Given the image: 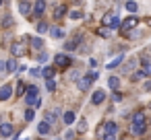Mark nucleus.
Masks as SVG:
<instances>
[{"mask_svg": "<svg viewBox=\"0 0 151 140\" xmlns=\"http://www.w3.org/2000/svg\"><path fill=\"white\" fill-rule=\"evenodd\" d=\"M31 11H33V15H35V17H42V15L46 13V0H37V2L33 4V9H31Z\"/></svg>", "mask_w": 151, "mask_h": 140, "instance_id": "8", "label": "nucleus"}, {"mask_svg": "<svg viewBox=\"0 0 151 140\" xmlns=\"http://www.w3.org/2000/svg\"><path fill=\"white\" fill-rule=\"evenodd\" d=\"M137 124H145V113L143 111H134L132 113V126H137Z\"/></svg>", "mask_w": 151, "mask_h": 140, "instance_id": "13", "label": "nucleus"}, {"mask_svg": "<svg viewBox=\"0 0 151 140\" xmlns=\"http://www.w3.org/2000/svg\"><path fill=\"white\" fill-rule=\"evenodd\" d=\"M97 76H99V74H97L95 70H91V72H87V76H85V78H89V80L93 82V80H97Z\"/></svg>", "mask_w": 151, "mask_h": 140, "instance_id": "34", "label": "nucleus"}, {"mask_svg": "<svg viewBox=\"0 0 151 140\" xmlns=\"http://www.w3.org/2000/svg\"><path fill=\"white\" fill-rule=\"evenodd\" d=\"M56 117H58V109H56V111H50V113H46V122H48L50 126L56 122Z\"/></svg>", "mask_w": 151, "mask_h": 140, "instance_id": "21", "label": "nucleus"}, {"mask_svg": "<svg viewBox=\"0 0 151 140\" xmlns=\"http://www.w3.org/2000/svg\"><path fill=\"white\" fill-rule=\"evenodd\" d=\"M31 4L27 2V0H21V2H19V11H21V15H25V17H29V13H31Z\"/></svg>", "mask_w": 151, "mask_h": 140, "instance_id": "10", "label": "nucleus"}, {"mask_svg": "<svg viewBox=\"0 0 151 140\" xmlns=\"http://www.w3.org/2000/svg\"><path fill=\"white\" fill-rule=\"evenodd\" d=\"M2 2H4V0H0V6H2Z\"/></svg>", "mask_w": 151, "mask_h": 140, "instance_id": "46", "label": "nucleus"}, {"mask_svg": "<svg viewBox=\"0 0 151 140\" xmlns=\"http://www.w3.org/2000/svg\"><path fill=\"white\" fill-rule=\"evenodd\" d=\"M141 70H143L145 74H149V76H151V64H149L147 60H143V68H141Z\"/></svg>", "mask_w": 151, "mask_h": 140, "instance_id": "32", "label": "nucleus"}, {"mask_svg": "<svg viewBox=\"0 0 151 140\" xmlns=\"http://www.w3.org/2000/svg\"><path fill=\"white\" fill-rule=\"evenodd\" d=\"M50 35H52L54 39H60V37H64V31H62L60 27H50Z\"/></svg>", "mask_w": 151, "mask_h": 140, "instance_id": "15", "label": "nucleus"}, {"mask_svg": "<svg viewBox=\"0 0 151 140\" xmlns=\"http://www.w3.org/2000/svg\"><path fill=\"white\" fill-rule=\"evenodd\" d=\"M145 91H151V82H145Z\"/></svg>", "mask_w": 151, "mask_h": 140, "instance_id": "44", "label": "nucleus"}, {"mask_svg": "<svg viewBox=\"0 0 151 140\" xmlns=\"http://www.w3.org/2000/svg\"><path fill=\"white\" fill-rule=\"evenodd\" d=\"M37 132H40L42 136H44V134H48V132H50V124H48L46 119H44V122H40V126H37Z\"/></svg>", "mask_w": 151, "mask_h": 140, "instance_id": "18", "label": "nucleus"}, {"mask_svg": "<svg viewBox=\"0 0 151 140\" xmlns=\"http://www.w3.org/2000/svg\"><path fill=\"white\" fill-rule=\"evenodd\" d=\"M149 52H151V50H149Z\"/></svg>", "mask_w": 151, "mask_h": 140, "instance_id": "47", "label": "nucleus"}, {"mask_svg": "<svg viewBox=\"0 0 151 140\" xmlns=\"http://www.w3.org/2000/svg\"><path fill=\"white\" fill-rule=\"evenodd\" d=\"M6 70H9V72H15V70H19V64H17V60H9V62H6Z\"/></svg>", "mask_w": 151, "mask_h": 140, "instance_id": "24", "label": "nucleus"}, {"mask_svg": "<svg viewBox=\"0 0 151 140\" xmlns=\"http://www.w3.org/2000/svg\"><path fill=\"white\" fill-rule=\"evenodd\" d=\"M35 29H37V33H48V31H50V27H48L46 23H40Z\"/></svg>", "mask_w": 151, "mask_h": 140, "instance_id": "31", "label": "nucleus"}, {"mask_svg": "<svg viewBox=\"0 0 151 140\" xmlns=\"http://www.w3.org/2000/svg\"><path fill=\"white\" fill-rule=\"evenodd\" d=\"M126 11H128L130 15H134V13L139 11V6H137V2H134V0H128V2H126Z\"/></svg>", "mask_w": 151, "mask_h": 140, "instance_id": "20", "label": "nucleus"}, {"mask_svg": "<svg viewBox=\"0 0 151 140\" xmlns=\"http://www.w3.org/2000/svg\"><path fill=\"white\" fill-rule=\"evenodd\" d=\"M147 25H151V19H147Z\"/></svg>", "mask_w": 151, "mask_h": 140, "instance_id": "45", "label": "nucleus"}, {"mask_svg": "<svg viewBox=\"0 0 151 140\" xmlns=\"http://www.w3.org/2000/svg\"><path fill=\"white\" fill-rule=\"evenodd\" d=\"M11 23H13V19H11V17H6V19H4V21H2V25H4V27H9V25H11Z\"/></svg>", "mask_w": 151, "mask_h": 140, "instance_id": "38", "label": "nucleus"}, {"mask_svg": "<svg viewBox=\"0 0 151 140\" xmlns=\"http://www.w3.org/2000/svg\"><path fill=\"white\" fill-rule=\"evenodd\" d=\"M122 60H124V56H116V58H114V60H112L110 64H106V68H116V66H118V64H120Z\"/></svg>", "mask_w": 151, "mask_h": 140, "instance_id": "23", "label": "nucleus"}, {"mask_svg": "<svg viewBox=\"0 0 151 140\" xmlns=\"http://www.w3.org/2000/svg\"><path fill=\"white\" fill-rule=\"evenodd\" d=\"M79 41H81V35H77L75 39H68V41L64 43V48H66L68 52H73V50H77V48H79Z\"/></svg>", "mask_w": 151, "mask_h": 140, "instance_id": "11", "label": "nucleus"}, {"mask_svg": "<svg viewBox=\"0 0 151 140\" xmlns=\"http://www.w3.org/2000/svg\"><path fill=\"white\" fill-rule=\"evenodd\" d=\"M42 76L44 78H54V68H44L42 70Z\"/></svg>", "mask_w": 151, "mask_h": 140, "instance_id": "28", "label": "nucleus"}, {"mask_svg": "<svg viewBox=\"0 0 151 140\" xmlns=\"http://www.w3.org/2000/svg\"><path fill=\"white\" fill-rule=\"evenodd\" d=\"M73 136H75V132H73V130H68V132H66V140H70Z\"/></svg>", "mask_w": 151, "mask_h": 140, "instance_id": "43", "label": "nucleus"}, {"mask_svg": "<svg viewBox=\"0 0 151 140\" xmlns=\"http://www.w3.org/2000/svg\"><path fill=\"white\" fill-rule=\"evenodd\" d=\"M68 17H70V19H75V21H79V19H83L85 15H83L81 11H70V13H68Z\"/></svg>", "mask_w": 151, "mask_h": 140, "instance_id": "27", "label": "nucleus"}, {"mask_svg": "<svg viewBox=\"0 0 151 140\" xmlns=\"http://www.w3.org/2000/svg\"><path fill=\"white\" fill-rule=\"evenodd\" d=\"M46 60H48V54L42 52V54H40V62H46Z\"/></svg>", "mask_w": 151, "mask_h": 140, "instance_id": "39", "label": "nucleus"}, {"mask_svg": "<svg viewBox=\"0 0 151 140\" xmlns=\"http://www.w3.org/2000/svg\"><path fill=\"white\" fill-rule=\"evenodd\" d=\"M13 130H15L13 124H0V136H2V138H9L13 134Z\"/></svg>", "mask_w": 151, "mask_h": 140, "instance_id": "9", "label": "nucleus"}, {"mask_svg": "<svg viewBox=\"0 0 151 140\" xmlns=\"http://www.w3.org/2000/svg\"><path fill=\"white\" fill-rule=\"evenodd\" d=\"M114 101H116V103H118V101H122V95H120V93H116V95H114Z\"/></svg>", "mask_w": 151, "mask_h": 140, "instance_id": "42", "label": "nucleus"}, {"mask_svg": "<svg viewBox=\"0 0 151 140\" xmlns=\"http://www.w3.org/2000/svg\"><path fill=\"white\" fill-rule=\"evenodd\" d=\"M104 132L108 134V132H118V126L114 124V122H108V124H104Z\"/></svg>", "mask_w": 151, "mask_h": 140, "instance_id": "22", "label": "nucleus"}, {"mask_svg": "<svg viewBox=\"0 0 151 140\" xmlns=\"http://www.w3.org/2000/svg\"><path fill=\"white\" fill-rule=\"evenodd\" d=\"M54 60H56V66H58V68H68V66H70V58H68L66 54H56Z\"/></svg>", "mask_w": 151, "mask_h": 140, "instance_id": "5", "label": "nucleus"}, {"mask_svg": "<svg viewBox=\"0 0 151 140\" xmlns=\"http://www.w3.org/2000/svg\"><path fill=\"white\" fill-rule=\"evenodd\" d=\"M4 70H6V62H0V74H2Z\"/></svg>", "mask_w": 151, "mask_h": 140, "instance_id": "41", "label": "nucleus"}, {"mask_svg": "<svg viewBox=\"0 0 151 140\" xmlns=\"http://www.w3.org/2000/svg\"><path fill=\"white\" fill-rule=\"evenodd\" d=\"M33 117H35V111H33V109H27V111H25V119H27V122H31Z\"/></svg>", "mask_w": 151, "mask_h": 140, "instance_id": "35", "label": "nucleus"}, {"mask_svg": "<svg viewBox=\"0 0 151 140\" xmlns=\"http://www.w3.org/2000/svg\"><path fill=\"white\" fill-rule=\"evenodd\" d=\"M25 91H27V85L19 80V82H17V93H15V95H25Z\"/></svg>", "mask_w": 151, "mask_h": 140, "instance_id": "26", "label": "nucleus"}, {"mask_svg": "<svg viewBox=\"0 0 151 140\" xmlns=\"http://www.w3.org/2000/svg\"><path fill=\"white\" fill-rule=\"evenodd\" d=\"M101 25H104V27H110V29H118V27H120V19H116L112 13H108V15H104Z\"/></svg>", "mask_w": 151, "mask_h": 140, "instance_id": "2", "label": "nucleus"}, {"mask_svg": "<svg viewBox=\"0 0 151 140\" xmlns=\"http://www.w3.org/2000/svg\"><path fill=\"white\" fill-rule=\"evenodd\" d=\"M104 99H106V91H101V89L93 91V95H91V103H93V105H99V103H104Z\"/></svg>", "mask_w": 151, "mask_h": 140, "instance_id": "7", "label": "nucleus"}, {"mask_svg": "<svg viewBox=\"0 0 151 140\" xmlns=\"http://www.w3.org/2000/svg\"><path fill=\"white\" fill-rule=\"evenodd\" d=\"M37 93H40V91H37V87H33V85H31V87H27V91H25V103H27L29 107H31V105H35V101L40 99V97H37Z\"/></svg>", "mask_w": 151, "mask_h": 140, "instance_id": "1", "label": "nucleus"}, {"mask_svg": "<svg viewBox=\"0 0 151 140\" xmlns=\"http://www.w3.org/2000/svg\"><path fill=\"white\" fill-rule=\"evenodd\" d=\"M108 87H110L112 91H116V89L120 87V78H118V76H110V78H108Z\"/></svg>", "mask_w": 151, "mask_h": 140, "instance_id": "16", "label": "nucleus"}, {"mask_svg": "<svg viewBox=\"0 0 151 140\" xmlns=\"http://www.w3.org/2000/svg\"><path fill=\"white\" fill-rule=\"evenodd\" d=\"M31 48H33V50H44L42 37H31Z\"/></svg>", "mask_w": 151, "mask_h": 140, "instance_id": "17", "label": "nucleus"}, {"mask_svg": "<svg viewBox=\"0 0 151 140\" xmlns=\"http://www.w3.org/2000/svg\"><path fill=\"white\" fill-rule=\"evenodd\" d=\"M97 33H99L101 37H110V29H108V27H101V29H97Z\"/></svg>", "mask_w": 151, "mask_h": 140, "instance_id": "33", "label": "nucleus"}, {"mask_svg": "<svg viewBox=\"0 0 151 140\" xmlns=\"http://www.w3.org/2000/svg\"><path fill=\"white\" fill-rule=\"evenodd\" d=\"M104 140H116V132H108V134L104 136Z\"/></svg>", "mask_w": 151, "mask_h": 140, "instance_id": "37", "label": "nucleus"}, {"mask_svg": "<svg viewBox=\"0 0 151 140\" xmlns=\"http://www.w3.org/2000/svg\"><path fill=\"white\" fill-rule=\"evenodd\" d=\"M89 87H91V80H89V78H83V80H79V89H81V91H87Z\"/></svg>", "mask_w": 151, "mask_h": 140, "instance_id": "25", "label": "nucleus"}, {"mask_svg": "<svg viewBox=\"0 0 151 140\" xmlns=\"http://www.w3.org/2000/svg\"><path fill=\"white\" fill-rule=\"evenodd\" d=\"M143 76H145V72H143V70H137V72L132 74V80H139V78H143Z\"/></svg>", "mask_w": 151, "mask_h": 140, "instance_id": "36", "label": "nucleus"}, {"mask_svg": "<svg viewBox=\"0 0 151 140\" xmlns=\"http://www.w3.org/2000/svg\"><path fill=\"white\" fill-rule=\"evenodd\" d=\"M64 15H66V6H64V4H58V6L54 9V19H56V21H60Z\"/></svg>", "mask_w": 151, "mask_h": 140, "instance_id": "12", "label": "nucleus"}, {"mask_svg": "<svg viewBox=\"0 0 151 140\" xmlns=\"http://www.w3.org/2000/svg\"><path fill=\"white\" fill-rule=\"evenodd\" d=\"M145 130H147V126H145V124H137V126H132V134H137V136H143V134H145Z\"/></svg>", "mask_w": 151, "mask_h": 140, "instance_id": "19", "label": "nucleus"}, {"mask_svg": "<svg viewBox=\"0 0 151 140\" xmlns=\"http://www.w3.org/2000/svg\"><path fill=\"white\" fill-rule=\"evenodd\" d=\"M77 130H79V132H85V130H87V119H85V117H81V119H79Z\"/></svg>", "mask_w": 151, "mask_h": 140, "instance_id": "30", "label": "nucleus"}, {"mask_svg": "<svg viewBox=\"0 0 151 140\" xmlns=\"http://www.w3.org/2000/svg\"><path fill=\"white\" fill-rule=\"evenodd\" d=\"M11 54H13L15 58H21V56L27 54V45H25L23 41H15V43L11 45Z\"/></svg>", "mask_w": 151, "mask_h": 140, "instance_id": "3", "label": "nucleus"}, {"mask_svg": "<svg viewBox=\"0 0 151 140\" xmlns=\"http://www.w3.org/2000/svg\"><path fill=\"white\" fill-rule=\"evenodd\" d=\"M75 119H77L75 111H64V124H66V126H73V124H75Z\"/></svg>", "mask_w": 151, "mask_h": 140, "instance_id": "14", "label": "nucleus"}, {"mask_svg": "<svg viewBox=\"0 0 151 140\" xmlns=\"http://www.w3.org/2000/svg\"><path fill=\"white\" fill-rule=\"evenodd\" d=\"M29 74H31V76H40V70H37V68H31Z\"/></svg>", "mask_w": 151, "mask_h": 140, "instance_id": "40", "label": "nucleus"}, {"mask_svg": "<svg viewBox=\"0 0 151 140\" xmlns=\"http://www.w3.org/2000/svg\"><path fill=\"white\" fill-rule=\"evenodd\" d=\"M46 87H48V91L52 93V91H56V80L54 78H46Z\"/></svg>", "mask_w": 151, "mask_h": 140, "instance_id": "29", "label": "nucleus"}, {"mask_svg": "<svg viewBox=\"0 0 151 140\" xmlns=\"http://www.w3.org/2000/svg\"><path fill=\"white\" fill-rule=\"evenodd\" d=\"M122 31H130V29H134V27H139V19L132 15V17H128V19H124L122 23Z\"/></svg>", "mask_w": 151, "mask_h": 140, "instance_id": "4", "label": "nucleus"}, {"mask_svg": "<svg viewBox=\"0 0 151 140\" xmlns=\"http://www.w3.org/2000/svg\"><path fill=\"white\" fill-rule=\"evenodd\" d=\"M13 97V87L11 85H2L0 87V101H9Z\"/></svg>", "mask_w": 151, "mask_h": 140, "instance_id": "6", "label": "nucleus"}]
</instances>
